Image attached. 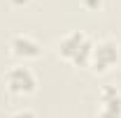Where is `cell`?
<instances>
[{
  "instance_id": "1",
  "label": "cell",
  "mask_w": 121,
  "mask_h": 118,
  "mask_svg": "<svg viewBox=\"0 0 121 118\" xmlns=\"http://www.w3.org/2000/svg\"><path fill=\"white\" fill-rule=\"evenodd\" d=\"M93 39L84 30H70L58 39V56L75 67H89Z\"/></svg>"
},
{
  "instance_id": "2",
  "label": "cell",
  "mask_w": 121,
  "mask_h": 118,
  "mask_svg": "<svg viewBox=\"0 0 121 118\" xmlns=\"http://www.w3.org/2000/svg\"><path fill=\"white\" fill-rule=\"evenodd\" d=\"M119 58H121L119 42L112 39V37H103V39H95V42H93L89 67L95 74H105V72H109V70L119 63Z\"/></svg>"
},
{
  "instance_id": "3",
  "label": "cell",
  "mask_w": 121,
  "mask_h": 118,
  "mask_svg": "<svg viewBox=\"0 0 121 118\" xmlns=\"http://www.w3.org/2000/svg\"><path fill=\"white\" fill-rule=\"evenodd\" d=\"M5 86H7V90L12 95H19V97L33 95L37 90V74L33 72L26 63L14 65V67H9L7 74H5Z\"/></svg>"
},
{
  "instance_id": "4",
  "label": "cell",
  "mask_w": 121,
  "mask_h": 118,
  "mask_svg": "<svg viewBox=\"0 0 121 118\" xmlns=\"http://www.w3.org/2000/svg\"><path fill=\"white\" fill-rule=\"evenodd\" d=\"M9 53L19 60H35L40 58L42 53V44L33 37V35H26V32H16L14 37L9 39Z\"/></svg>"
},
{
  "instance_id": "5",
  "label": "cell",
  "mask_w": 121,
  "mask_h": 118,
  "mask_svg": "<svg viewBox=\"0 0 121 118\" xmlns=\"http://www.w3.org/2000/svg\"><path fill=\"white\" fill-rule=\"evenodd\" d=\"M98 102V118H121V90L117 86H105Z\"/></svg>"
},
{
  "instance_id": "6",
  "label": "cell",
  "mask_w": 121,
  "mask_h": 118,
  "mask_svg": "<svg viewBox=\"0 0 121 118\" xmlns=\"http://www.w3.org/2000/svg\"><path fill=\"white\" fill-rule=\"evenodd\" d=\"M9 118H37V114L33 109H28V106H23V109H16Z\"/></svg>"
}]
</instances>
